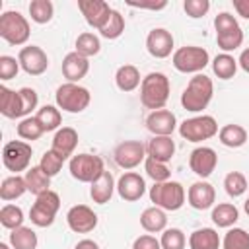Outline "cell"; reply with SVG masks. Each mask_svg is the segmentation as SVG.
<instances>
[{"instance_id":"1","label":"cell","mask_w":249,"mask_h":249,"mask_svg":"<svg viewBox=\"0 0 249 249\" xmlns=\"http://www.w3.org/2000/svg\"><path fill=\"white\" fill-rule=\"evenodd\" d=\"M212 95H214L212 80L206 74H195L181 93V105L191 113H198L208 107V103L212 101Z\"/></svg>"},{"instance_id":"2","label":"cell","mask_w":249,"mask_h":249,"mask_svg":"<svg viewBox=\"0 0 249 249\" xmlns=\"http://www.w3.org/2000/svg\"><path fill=\"white\" fill-rule=\"evenodd\" d=\"M169 99V78L163 72H150L140 84V101L146 109H163Z\"/></svg>"},{"instance_id":"3","label":"cell","mask_w":249,"mask_h":249,"mask_svg":"<svg viewBox=\"0 0 249 249\" xmlns=\"http://www.w3.org/2000/svg\"><path fill=\"white\" fill-rule=\"evenodd\" d=\"M214 29H216V43L224 53L235 51L243 43V29L239 27L235 16L230 12H220L214 18Z\"/></svg>"},{"instance_id":"4","label":"cell","mask_w":249,"mask_h":249,"mask_svg":"<svg viewBox=\"0 0 249 249\" xmlns=\"http://www.w3.org/2000/svg\"><path fill=\"white\" fill-rule=\"evenodd\" d=\"M150 200L154 206L161 210H179L185 204V189L179 181H163V183H154L150 187Z\"/></svg>"},{"instance_id":"5","label":"cell","mask_w":249,"mask_h":249,"mask_svg":"<svg viewBox=\"0 0 249 249\" xmlns=\"http://www.w3.org/2000/svg\"><path fill=\"white\" fill-rule=\"evenodd\" d=\"M29 35H31V27H29V21L25 19V16H21L19 12H4L0 16V37L14 45V47H19V45H25L29 41Z\"/></svg>"},{"instance_id":"6","label":"cell","mask_w":249,"mask_h":249,"mask_svg":"<svg viewBox=\"0 0 249 249\" xmlns=\"http://www.w3.org/2000/svg\"><path fill=\"white\" fill-rule=\"evenodd\" d=\"M171 62H173L175 70H179L183 74H200V70H204L210 64V54L202 47L187 45L173 53Z\"/></svg>"},{"instance_id":"7","label":"cell","mask_w":249,"mask_h":249,"mask_svg":"<svg viewBox=\"0 0 249 249\" xmlns=\"http://www.w3.org/2000/svg\"><path fill=\"white\" fill-rule=\"evenodd\" d=\"M54 99H56L58 109H62L66 113H82L84 109H88V105L91 101V95H89L88 88H84L80 84L66 82V84L58 86V89L54 93Z\"/></svg>"},{"instance_id":"8","label":"cell","mask_w":249,"mask_h":249,"mask_svg":"<svg viewBox=\"0 0 249 249\" xmlns=\"http://www.w3.org/2000/svg\"><path fill=\"white\" fill-rule=\"evenodd\" d=\"M58 208H60V196H58V193L47 191V193H43V195H39L35 198L33 206L29 208V220L37 228H49V226H53Z\"/></svg>"},{"instance_id":"9","label":"cell","mask_w":249,"mask_h":249,"mask_svg":"<svg viewBox=\"0 0 249 249\" xmlns=\"http://www.w3.org/2000/svg\"><path fill=\"white\" fill-rule=\"evenodd\" d=\"M179 134L187 142H202L218 134V123L212 115L191 117L179 124Z\"/></svg>"},{"instance_id":"10","label":"cell","mask_w":249,"mask_h":249,"mask_svg":"<svg viewBox=\"0 0 249 249\" xmlns=\"http://www.w3.org/2000/svg\"><path fill=\"white\" fill-rule=\"evenodd\" d=\"M68 171L76 181L91 185L105 171V167H103V160L95 154H76L70 158Z\"/></svg>"},{"instance_id":"11","label":"cell","mask_w":249,"mask_h":249,"mask_svg":"<svg viewBox=\"0 0 249 249\" xmlns=\"http://www.w3.org/2000/svg\"><path fill=\"white\" fill-rule=\"evenodd\" d=\"M33 150L27 142L23 140H12L4 146L2 150V163L8 171H12L14 175H18L19 171H27L29 169V161H31Z\"/></svg>"},{"instance_id":"12","label":"cell","mask_w":249,"mask_h":249,"mask_svg":"<svg viewBox=\"0 0 249 249\" xmlns=\"http://www.w3.org/2000/svg\"><path fill=\"white\" fill-rule=\"evenodd\" d=\"M113 158L121 169H134L148 158V154H146V146L140 140H124L115 148Z\"/></svg>"},{"instance_id":"13","label":"cell","mask_w":249,"mask_h":249,"mask_svg":"<svg viewBox=\"0 0 249 249\" xmlns=\"http://www.w3.org/2000/svg\"><path fill=\"white\" fill-rule=\"evenodd\" d=\"M18 60H19V66L25 74L29 76H41L43 72H47L49 68V56L47 53L37 47V45H27L19 51L18 54Z\"/></svg>"},{"instance_id":"14","label":"cell","mask_w":249,"mask_h":249,"mask_svg":"<svg viewBox=\"0 0 249 249\" xmlns=\"http://www.w3.org/2000/svg\"><path fill=\"white\" fill-rule=\"evenodd\" d=\"M78 10L82 12L86 23L89 27L97 29V31L107 23V19H109V16L113 12V8L105 0H80L78 2Z\"/></svg>"},{"instance_id":"15","label":"cell","mask_w":249,"mask_h":249,"mask_svg":"<svg viewBox=\"0 0 249 249\" xmlns=\"http://www.w3.org/2000/svg\"><path fill=\"white\" fill-rule=\"evenodd\" d=\"M216 165H218V154L208 146H198L189 156V167L200 179L210 177L212 171L216 169Z\"/></svg>"},{"instance_id":"16","label":"cell","mask_w":249,"mask_h":249,"mask_svg":"<svg viewBox=\"0 0 249 249\" xmlns=\"http://www.w3.org/2000/svg\"><path fill=\"white\" fill-rule=\"evenodd\" d=\"M66 224L76 233H89L97 226V214L86 204H76L66 212Z\"/></svg>"},{"instance_id":"17","label":"cell","mask_w":249,"mask_h":249,"mask_svg":"<svg viewBox=\"0 0 249 249\" xmlns=\"http://www.w3.org/2000/svg\"><path fill=\"white\" fill-rule=\"evenodd\" d=\"M117 193L123 200L126 202H136L144 196L146 193V181L140 173L136 171H126L119 177L117 181Z\"/></svg>"},{"instance_id":"18","label":"cell","mask_w":249,"mask_h":249,"mask_svg":"<svg viewBox=\"0 0 249 249\" xmlns=\"http://www.w3.org/2000/svg\"><path fill=\"white\" fill-rule=\"evenodd\" d=\"M173 35L163 29V27H156L148 33L146 37V51L154 56V58H167L173 51Z\"/></svg>"},{"instance_id":"19","label":"cell","mask_w":249,"mask_h":249,"mask_svg":"<svg viewBox=\"0 0 249 249\" xmlns=\"http://www.w3.org/2000/svg\"><path fill=\"white\" fill-rule=\"evenodd\" d=\"M146 128L154 136H171L177 128V119L169 109H158L146 117Z\"/></svg>"},{"instance_id":"20","label":"cell","mask_w":249,"mask_h":249,"mask_svg":"<svg viewBox=\"0 0 249 249\" xmlns=\"http://www.w3.org/2000/svg\"><path fill=\"white\" fill-rule=\"evenodd\" d=\"M187 200L195 210H206L214 206L216 200V191L208 181H196L189 187L187 191Z\"/></svg>"},{"instance_id":"21","label":"cell","mask_w":249,"mask_h":249,"mask_svg":"<svg viewBox=\"0 0 249 249\" xmlns=\"http://www.w3.org/2000/svg\"><path fill=\"white\" fill-rule=\"evenodd\" d=\"M76 146H78V132H76L72 126H62V128H58V130L54 132V136H53V142H51V150H53L58 158H62L64 161L74 156Z\"/></svg>"},{"instance_id":"22","label":"cell","mask_w":249,"mask_h":249,"mask_svg":"<svg viewBox=\"0 0 249 249\" xmlns=\"http://www.w3.org/2000/svg\"><path fill=\"white\" fill-rule=\"evenodd\" d=\"M89 72V58L78 54L76 51L68 53L62 60V76L72 82V84H78L82 78H86V74Z\"/></svg>"},{"instance_id":"23","label":"cell","mask_w":249,"mask_h":249,"mask_svg":"<svg viewBox=\"0 0 249 249\" xmlns=\"http://www.w3.org/2000/svg\"><path fill=\"white\" fill-rule=\"evenodd\" d=\"M0 113L6 117V119H25V113H23V99H21V93L19 89L14 91L6 86H0Z\"/></svg>"},{"instance_id":"24","label":"cell","mask_w":249,"mask_h":249,"mask_svg":"<svg viewBox=\"0 0 249 249\" xmlns=\"http://www.w3.org/2000/svg\"><path fill=\"white\" fill-rule=\"evenodd\" d=\"M117 189V183L111 175V171H103L89 187V196L95 204H107L113 198V193Z\"/></svg>"},{"instance_id":"25","label":"cell","mask_w":249,"mask_h":249,"mask_svg":"<svg viewBox=\"0 0 249 249\" xmlns=\"http://www.w3.org/2000/svg\"><path fill=\"white\" fill-rule=\"evenodd\" d=\"M146 154L158 161L167 163L175 156V142L171 136H152L146 144Z\"/></svg>"},{"instance_id":"26","label":"cell","mask_w":249,"mask_h":249,"mask_svg":"<svg viewBox=\"0 0 249 249\" xmlns=\"http://www.w3.org/2000/svg\"><path fill=\"white\" fill-rule=\"evenodd\" d=\"M191 249H220L222 241L214 228H198L189 235Z\"/></svg>"},{"instance_id":"27","label":"cell","mask_w":249,"mask_h":249,"mask_svg":"<svg viewBox=\"0 0 249 249\" xmlns=\"http://www.w3.org/2000/svg\"><path fill=\"white\" fill-rule=\"evenodd\" d=\"M115 84L121 91H134L140 84H142V78H140V72L136 66L132 64H123L117 68L115 72Z\"/></svg>"},{"instance_id":"28","label":"cell","mask_w":249,"mask_h":249,"mask_svg":"<svg viewBox=\"0 0 249 249\" xmlns=\"http://www.w3.org/2000/svg\"><path fill=\"white\" fill-rule=\"evenodd\" d=\"M140 226L148 231V233H158L163 231L167 226V216L165 210L158 208V206H150L140 214Z\"/></svg>"},{"instance_id":"29","label":"cell","mask_w":249,"mask_h":249,"mask_svg":"<svg viewBox=\"0 0 249 249\" xmlns=\"http://www.w3.org/2000/svg\"><path fill=\"white\" fill-rule=\"evenodd\" d=\"M25 183H27V191L33 193L35 196L51 191V177L39 167V165H33L25 171Z\"/></svg>"},{"instance_id":"30","label":"cell","mask_w":249,"mask_h":249,"mask_svg":"<svg viewBox=\"0 0 249 249\" xmlns=\"http://www.w3.org/2000/svg\"><path fill=\"white\" fill-rule=\"evenodd\" d=\"M210 218L218 228H231L239 220V210L231 202H220L212 208Z\"/></svg>"},{"instance_id":"31","label":"cell","mask_w":249,"mask_h":249,"mask_svg":"<svg viewBox=\"0 0 249 249\" xmlns=\"http://www.w3.org/2000/svg\"><path fill=\"white\" fill-rule=\"evenodd\" d=\"M218 138L224 146L228 148H241L245 142H247V130L241 126V124H224L220 130H218Z\"/></svg>"},{"instance_id":"32","label":"cell","mask_w":249,"mask_h":249,"mask_svg":"<svg viewBox=\"0 0 249 249\" xmlns=\"http://www.w3.org/2000/svg\"><path fill=\"white\" fill-rule=\"evenodd\" d=\"M25 191H27L25 177H21V175H10L0 185V198L4 202H10V200H16V198L23 196Z\"/></svg>"},{"instance_id":"33","label":"cell","mask_w":249,"mask_h":249,"mask_svg":"<svg viewBox=\"0 0 249 249\" xmlns=\"http://www.w3.org/2000/svg\"><path fill=\"white\" fill-rule=\"evenodd\" d=\"M237 60L230 54V53H220L212 58V72L220 78V80H230L235 76L237 72Z\"/></svg>"},{"instance_id":"34","label":"cell","mask_w":249,"mask_h":249,"mask_svg":"<svg viewBox=\"0 0 249 249\" xmlns=\"http://www.w3.org/2000/svg\"><path fill=\"white\" fill-rule=\"evenodd\" d=\"M37 233L31 230V228H18V230H12L10 233V245L12 249H37Z\"/></svg>"},{"instance_id":"35","label":"cell","mask_w":249,"mask_h":249,"mask_svg":"<svg viewBox=\"0 0 249 249\" xmlns=\"http://www.w3.org/2000/svg\"><path fill=\"white\" fill-rule=\"evenodd\" d=\"M99 51H101V41L95 33L84 31L78 35V39H76V53L78 54L89 58V56H95Z\"/></svg>"},{"instance_id":"36","label":"cell","mask_w":249,"mask_h":249,"mask_svg":"<svg viewBox=\"0 0 249 249\" xmlns=\"http://www.w3.org/2000/svg\"><path fill=\"white\" fill-rule=\"evenodd\" d=\"M37 121L39 124L43 126L45 132H51V130H58L60 123H62V115L60 111L54 107V105H43L39 111H37Z\"/></svg>"},{"instance_id":"37","label":"cell","mask_w":249,"mask_h":249,"mask_svg":"<svg viewBox=\"0 0 249 249\" xmlns=\"http://www.w3.org/2000/svg\"><path fill=\"white\" fill-rule=\"evenodd\" d=\"M29 16L35 23L43 25V23H49L54 16V6L51 0H31L29 4Z\"/></svg>"},{"instance_id":"38","label":"cell","mask_w":249,"mask_h":249,"mask_svg":"<svg viewBox=\"0 0 249 249\" xmlns=\"http://www.w3.org/2000/svg\"><path fill=\"white\" fill-rule=\"evenodd\" d=\"M23 210L16 204H4L0 208V224L6 230H18L23 226Z\"/></svg>"},{"instance_id":"39","label":"cell","mask_w":249,"mask_h":249,"mask_svg":"<svg viewBox=\"0 0 249 249\" xmlns=\"http://www.w3.org/2000/svg\"><path fill=\"white\" fill-rule=\"evenodd\" d=\"M123 31H124V18L119 10H113L107 23L99 29V35L105 39H119L123 35Z\"/></svg>"},{"instance_id":"40","label":"cell","mask_w":249,"mask_h":249,"mask_svg":"<svg viewBox=\"0 0 249 249\" xmlns=\"http://www.w3.org/2000/svg\"><path fill=\"white\" fill-rule=\"evenodd\" d=\"M16 132H18L19 138L31 140V142L37 140V138H41V136L45 134V130H43V126L39 124L37 117H25V119H21L19 124H18V128H16Z\"/></svg>"},{"instance_id":"41","label":"cell","mask_w":249,"mask_h":249,"mask_svg":"<svg viewBox=\"0 0 249 249\" xmlns=\"http://www.w3.org/2000/svg\"><path fill=\"white\" fill-rule=\"evenodd\" d=\"M224 189L231 198H237L247 191V177L241 171H230L224 177Z\"/></svg>"},{"instance_id":"42","label":"cell","mask_w":249,"mask_h":249,"mask_svg":"<svg viewBox=\"0 0 249 249\" xmlns=\"http://www.w3.org/2000/svg\"><path fill=\"white\" fill-rule=\"evenodd\" d=\"M222 249H249V233L243 228H230L222 239Z\"/></svg>"},{"instance_id":"43","label":"cell","mask_w":249,"mask_h":249,"mask_svg":"<svg viewBox=\"0 0 249 249\" xmlns=\"http://www.w3.org/2000/svg\"><path fill=\"white\" fill-rule=\"evenodd\" d=\"M144 169H146V175L150 179H154V183H163V181H169V177H171V171H169L167 163L158 161L150 156L144 160Z\"/></svg>"},{"instance_id":"44","label":"cell","mask_w":249,"mask_h":249,"mask_svg":"<svg viewBox=\"0 0 249 249\" xmlns=\"http://www.w3.org/2000/svg\"><path fill=\"white\" fill-rule=\"evenodd\" d=\"M160 243H161V249H185L187 237L179 228H165Z\"/></svg>"},{"instance_id":"45","label":"cell","mask_w":249,"mask_h":249,"mask_svg":"<svg viewBox=\"0 0 249 249\" xmlns=\"http://www.w3.org/2000/svg\"><path fill=\"white\" fill-rule=\"evenodd\" d=\"M62 163H64V160H62V158H58L53 150H47V152L41 156L39 167H41L49 177H54V175L62 169Z\"/></svg>"},{"instance_id":"46","label":"cell","mask_w":249,"mask_h":249,"mask_svg":"<svg viewBox=\"0 0 249 249\" xmlns=\"http://www.w3.org/2000/svg\"><path fill=\"white\" fill-rule=\"evenodd\" d=\"M19 60L14 58V56H8V54H2L0 56V80H12L18 76L19 72Z\"/></svg>"},{"instance_id":"47","label":"cell","mask_w":249,"mask_h":249,"mask_svg":"<svg viewBox=\"0 0 249 249\" xmlns=\"http://www.w3.org/2000/svg\"><path fill=\"white\" fill-rule=\"evenodd\" d=\"M183 10L189 18L196 19V18H202L208 14L210 10V2L208 0H185L183 2Z\"/></svg>"},{"instance_id":"48","label":"cell","mask_w":249,"mask_h":249,"mask_svg":"<svg viewBox=\"0 0 249 249\" xmlns=\"http://www.w3.org/2000/svg\"><path fill=\"white\" fill-rule=\"evenodd\" d=\"M19 93H21V99H23V113H25V117H27L33 109H37L39 97H37V91H35L33 88H21Z\"/></svg>"},{"instance_id":"49","label":"cell","mask_w":249,"mask_h":249,"mask_svg":"<svg viewBox=\"0 0 249 249\" xmlns=\"http://www.w3.org/2000/svg\"><path fill=\"white\" fill-rule=\"evenodd\" d=\"M132 249H161V243H160V239H156L154 235L144 233V235H138V237L134 239Z\"/></svg>"},{"instance_id":"50","label":"cell","mask_w":249,"mask_h":249,"mask_svg":"<svg viewBox=\"0 0 249 249\" xmlns=\"http://www.w3.org/2000/svg\"><path fill=\"white\" fill-rule=\"evenodd\" d=\"M130 8H140V10H163L165 6H167V2L165 0H160V2H132V0H128L126 2Z\"/></svg>"},{"instance_id":"51","label":"cell","mask_w":249,"mask_h":249,"mask_svg":"<svg viewBox=\"0 0 249 249\" xmlns=\"http://www.w3.org/2000/svg\"><path fill=\"white\" fill-rule=\"evenodd\" d=\"M233 10L243 19H249V0H233Z\"/></svg>"},{"instance_id":"52","label":"cell","mask_w":249,"mask_h":249,"mask_svg":"<svg viewBox=\"0 0 249 249\" xmlns=\"http://www.w3.org/2000/svg\"><path fill=\"white\" fill-rule=\"evenodd\" d=\"M237 64L241 66V70H245V72L249 74V47L241 51V54H239V58H237Z\"/></svg>"},{"instance_id":"53","label":"cell","mask_w":249,"mask_h":249,"mask_svg":"<svg viewBox=\"0 0 249 249\" xmlns=\"http://www.w3.org/2000/svg\"><path fill=\"white\" fill-rule=\"evenodd\" d=\"M74 249H99V245H97L93 239H82V241L76 243Z\"/></svg>"},{"instance_id":"54","label":"cell","mask_w":249,"mask_h":249,"mask_svg":"<svg viewBox=\"0 0 249 249\" xmlns=\"http://www.w3.org/2000/svg\"><path fill=\"white\" fill-rule=\"evenodd\" d=\"M243 210H245V214L249 216V198H247V200L243 202Z\"/></svg>"},{"instance_id":"55","label":"cell","mask_w":249,"mask_h":249,"mask_svg":"<svg viewBox=\"0 0 249 249\" xmlns=\"http://www.w3.org/2000/svg\"><path fill=\"white\" fill-rule=\"evenodd\" d=\"M0 249H10V245L6 241H0Z\"/></svg>"}]
</instances>
